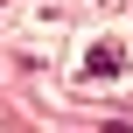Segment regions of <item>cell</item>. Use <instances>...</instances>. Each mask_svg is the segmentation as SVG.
Segmentation results:
<instances>
[{
    "label": "cell",
    "instance_id": "cell-1",
    "mask_svg": "<svg viewBox=\"0 0 133 133\" xmlns=\"http://www.w3.org/2000/svg\"><path fill=\"white\" fill-rule=\"evenodd\" d=\"M84 70H91V77H105V70L119 77V70H126V56H119V42H91V49H84Z\"/></svg>",
    "mask_w": 133,
    "mask_h": 133
}]
</instances>
